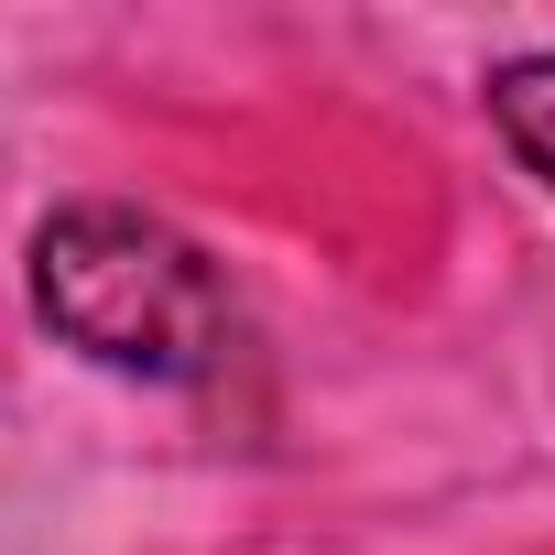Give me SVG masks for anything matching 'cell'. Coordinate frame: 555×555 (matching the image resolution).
Masks as SVG:
<instances>
[{
    "label": "cell",
    "mask_w": 555,
    "mask_h": 555,
    "mask_svg": "<svg viewBox=\"0 0 555 555\" xmlns=\"http://www.w3.org/2000/svg\"><path fill=\"white\" fill-rule=\"evenodd\" d=\"M34 317L131 382H207L240 327L218 261L142 207H55L34 229Z\"/></svg>",
    "instance_id": "1"
},
{
    "label": "cell",
    "mask_w": 555,
    "mask_h": 555,
    "mask_svg": "<svg viewBox=\"0 0 555 555\" xmlns=\"http://www.w3.org/2000/svg\"><path fill=\"white\" fill-rule=\"evenodd\" d=\"M490 120H501V142L522 153V175L555 196V55H512V66L490 77Z\"/></svg>",
    "instance_id": "2"
}]
</instances>
